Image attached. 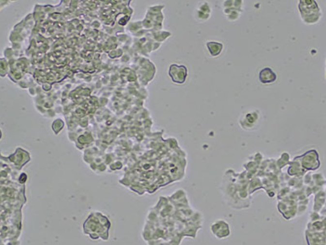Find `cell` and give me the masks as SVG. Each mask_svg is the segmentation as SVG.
Instances as JSON below:
<instances>
[{"label": "cell", "mask_w": 326, "mask_h": 245, "mask_svg": "<svg viewBox=\"0 0 326 245\" xmlns=\"http://www.w3.org/2000/svg\"><path fill=\"white\" fill-rule=\"evenodd\" d=\"M260 80L262 83H273L277 80V75L270 68H265L260 72Z\"/></svg>", "instance_id": "1"}, {"label": "cell", "mask_w": 326, "mask_h": 245, "mask_svg": "<svg viewBox=\"0 0 326 245\" xmlns=\"http://www.w3.org/2000/svg\"><path fill=\"white\" fill-rule=\"evenodd\" d=\"M246 120H249V119H247V118H246ZM249 121L247 122V123H245V124H248V123H249ZM253 123H254V122H253V121H250V124H251V125H252V124H253Z\"/></svg>", "instance_id": "2"}]
</instances>
